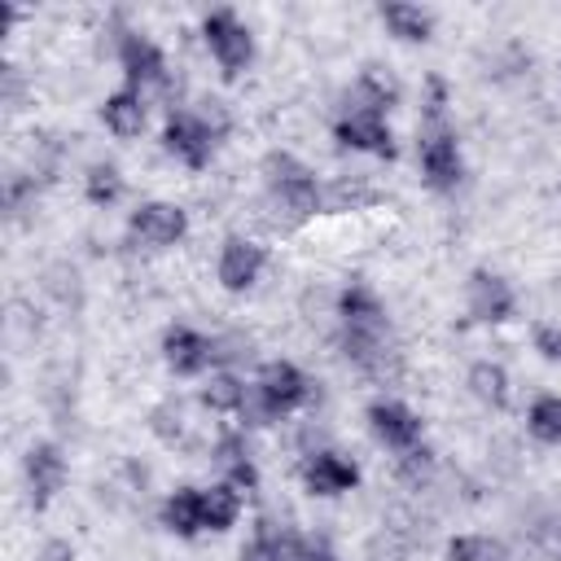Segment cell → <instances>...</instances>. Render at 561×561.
Instances as JSON below:
<instances>
[{
  "label": "cell",
  "instance_id": "6da1fadb",
  "mask_svg": "<svg viewBox=\"0 0 561 561\" xmlns=\"http://www.w3.org/2000/svg\"><path fill=\"white\" fill-rule=\"evenodd\" d=\"M337 316H342L346 359H355L359 368H373L381 359V346H386V307H381V298L364 280H351L337 294Z\"/></svg>",
  "mask_w": 561,
  "mask_h": 561
},
{
  "label": "cell",
  "instance_id": "7a4b0ae2",
  "mask_svg": "<svg viewBox=\"0 0 561 561\" xmlns=\"http://www.w3.org/2000/svg\"><path fill=\"white\" fill-rule=\"evenodd\" d=\"M202 39H206V48H210V57H215V66H219L224 79H241L250 70V61H254V35H250V26L232 9H210L202 18Z\"/></svg>",
  "mask_w": 561,
  "mask_h": 561
},
{
  "label": "cell",
  "instance_id": "3957f363",
  "mask_svg": "<svg viewBox=\"0 0 561 561\" xmlns=\"http://www.w3.org/2000/svg\"><path fill=\"white\" fill-rule=\"evenodd\" d=\"M263 175H267V193L276 206H285L289 215L307 219L320 210V184H316V171L307 162H298L294 153H267L263 162Z\"/></svg>",
  "mask_w": 561,
  "mask_h": 561
},
{
  "label": "cell",
  "instance_id": "277c9868",
  "mask_svg": "<svg viewBox=\"0 0 561 561\" xmlns=\"http://www.w3.org/2000/svg\"><path fill=\"white\" fill-rule=\"evenodd\" d=\"M311 394V381L302 377L298 364L289 359H272L263 364L259 381H254V399H259V412L263 416H289L294 408H302Z\"/></svg>",
  "mask_w": 561,
  "mask_h": 561
},
{
  "label": "cell",
  "instance_id": "5b68a950",
  "mask_svg": "<svg viewBox=\"0 0 561 561\" xmlns=\"http://www.w3.org/2000/svg\"><path fill=\"white\" fill-rule=\"evenodd\" d=\"M162 145L167 153H175L188 171H202L215 153V127L202 118V114H188V110H171L167 123H162Z\"/></svg>",
  "mask_w": 561,
  "mask_h": 561
},
{
  "label": "cell",
  "instance_id": "8992f818",
  "mask_svg": "<svg viewBox=\"0 0 561 561\" xmlns=\"http://www.w3.org/2000/svg\"><path fill=\"white\" fill-rule=\"evenodd\" d=\"M421 175L430 188L438 193H451L460 180H465V158H460V140L451 127L434 123L425 136H421Z\"/></svg>",
  "mask_w": 561,
  "mask_h": 561
},
{
  "label": "cell",
  "instance_id": "52a82bcc",
  "mask_svg": "<svg viewBox=\"0 0 561 561\" xmlns=\"http://www.w3.org/2000/svg\"><path fill=\"white\" fill-rule=\"evenodd\" d=\"M127 232H131L140 245H149V250H167V245L184 241L188 215H184V206H175V202H140V206L131 210V219H127Z\"/></svg>",
  "mask_w": 561,
  "mask_h": 561
},
{
  "label": "cell",
  "instance_id": "ba28073f",
  "mask_svg": "<svg viewBox=\"0 0 561 561\" xmlns=\"http://www.w3.org/2000/svg\"><path fill=\"white\" fill-rule=\"evenodd\" d=\"M333 136H337V145H346V149H355V153L394 158V131H390L386 114H377V110L355 105L351 114H342V118L333 123Z\"/></svg>",
  "mask_w": 561,
  "mask_h": 561
},
{
  "label": "cell",
  "instance_id": "9c48e42d",
  "mask_svg": "<svg viewBox=\"0 0 561 561\" xmlns=\"http://www.w3.org/2000/svg\"><path fill=\"white\" fill-rule=\"evenodd\" d=\"M368 430L390 451H416V443H421V416L399 399L368 403Z\"/></svg>",
  "mask_w": 561,
  "mask_h": 561
},
{
  "label": "cell",
  "instance_id": "30bf717a",
  "mask_svg": "<svg viewBox=\"0 0 561 561\" xmlns=\"http://www.w3.org/2000/svg\"><path fill=\"white\" fill-rule=\"evenodd\" d=\"M465 307H469V316H473L478 324H504V320L513 316L517 298H513V285H508L504 276H495V272L478 267V272H469Z\"/></svg>",
  "mask_w": 561,
  "mask_h": 561
},
{
  "label": "cell",
  "instance_id": "8fae6325",
  "mask_svg": "<svg viewBox=\"0 0 561 561\" xmlns=\"http://www.w3.org/2000/svg\"><path fill=\"white\" fill-rule=\"evenodd\" d=\"M26 491H31V508H48L57 500V491L66 486V456L57 443H31L26 447Z\"/></svg>",
  "mask_w": 561,
  "mask_h": 561
},
{
  "label": "cell",
  "instance_id": "7c38bea8",
  "mask_svg": "<svg viewBox=\"0 0 561 561\" xmlns=\"http://www.w3.org/2000/svg\"><path fill=\"white\" fill-rule=\"evenodd\" d=\"M298 478H302V486H307L311 495H320V500H333V495H346V491L359 486L355 460H346V456H337V451H311V456L298 465Z\"/></svg>",
  "mask_w": 561,
  "mask_h": 561
},
{
  "label": "cell",
  "instance_id": "4fadbf2b",
  "mask_svg": "<svg viewBox=\"0 0 561 561\" xmlns=\"http://www.w3.org/2000/svg\"><path fill=\"white\" fill-rule=\"evenodd\" d=\"M118 66H123V75H127V88H162L167 83V57H162V48L149 39V35H140V31H127L123 35V44H118Z\"/></svg>",
  "mask_w": 561,
  "mask_h": 561
},
{
  "label": "cell",
  "instance_id": "5bb4252c",
  "mask_svg": "<svg viewBox=\"0 0 561 561\" xmlns=\"http://www.w3.org/2000/svg\"><path fill=\"white\" fill-rule=\"evenodd\" d=\"M263 263H267V250L259 241H250V237H224V245H219V285L228 294H245L259 280Z\"/></svg>",
  "mask_w": 561,
  "mask_h": 561
},
{
  "label": "cell",
  "instance_id": "9a60e30c",
  "mask_svg": "<svg viewBox=\"0 0 561 561\" xmlns=\"http://www.w3.org/2000/svg\"><path fill=\"white\" fill-rule=\"evenodd\" d=\"M210 355H215L210 337L197 333V329H188V324H171V329L162 333V359H167V368H171L175 377H197V373H206Z\"/></svg>",
  "mask_w": 561,
  "mask_h": 561
},
{
  "label": "cell",
  "instance_id": "2e32d148",
  "mask_svg": "<svg viewBox=\"0 0 561 561\" xmlns=\"http://www.w3.org/2000/svg\"><path fill=\"white\" fill-rule=\"evenodd\" d=\"M101 123H105L118 140L140 136V127H145V96H140L136 88H118V92H110V96L101 101Z\"/></svg>",
  "mask_w": 561,
  "mask_h": 561
},
{
  "label": "cell",
  "instance_id": "e0dca14e",
  "mask_svg": "<svg viewBox=\"0 0 561 561\" xmlns=\"http://www.w3.org/2000/svg\"><path fill=\"white\" fill-rule=\"evenodd\" d=\"M162 526L180 539H193V535H206L202 530V486H175L167 500H162Z\"/></svg>",
  "mask_w": 561,
  "mask_h": 561
},
{
  "label": "cell",
  "instance_id": "ac0fdd59",
  "mask_svg": "<svg viewBox=\"0 0 561 561\" xmlns=\"http://www.w3.org/2000/svg\"><path fill=\"white\" fill-rule=\"evenodd\" d=\"M215 460H219V469H224V482L237 486L241 495H250V491L259 486V469H254V460H250V451H245V443H241L237 434H224V438H219Z\"/></svg>",
  "mask_w": 561,
  "mask_h": 561
},
{
  "label": "cell",
  "instance_id": "d6986e66",
  "mask_svg": "<svg viewBox=\"0 0 561 561\" xmlns=\"http://www.w3.org/2000/svg\"><path fill=\"white\" fill-rule=\"evenodd\" d=\"M381 22L403 44H425L430 31H434V18L421 4H381Z\"/></svg>",
  "mask_w": 561,
  "mask_h": 561
},
{
  "label": "cell",
  "instance_id": "ffe728a7",
  "mask_svg": "<svg viewBox=\"0 0 561 561\" xmlns=\"http://www.w3.org/2000/svg\"><path fill=\"white\" fill-rule=\"evenodd\" d=\"M241 517V491L219 482V486H202V530H228Z\"/></svg>",
  "mask_w": 561,
  "mask_h": 561
},
{
  "label": "cell",
  "instance_id": "44dd1931",
  "mask_svg": "<svg viewBox=\"0 0 561 561\" xmlns=\"http://www.w3.org/2000/svg\"><path fill=\"white\" fill-rule=\"evenodd\" d=\"M469 390H473L482 403L504 408V403H508V373H504L500 364H491V359H478V364L469 368Z\"/></svg>",
  "mask_w": 561,
  "mask_h": 561
},
{
  "label": "cell",
  "instance_id": "7402d4cb",
  "mask_svg": "<svg viewBox=\"0 0 561 561\" xmlns=\"http://www.w3.org/2000/svg\"><path fill=\"white\" fill-rule=\"evenodd\" d=\"M526 430L539 443H561V394H539L526 412Z\"/></svg>",
  "mask_w": 561,
  "mask_h": 561
},
{
  "label": "cell",
  "instance_id": "603a6c76",
  "mask_svg": "<svg viewBox=\"0 0 561 561\" xmlns=\"http://www.w3.org/2000/svg\"><path fill=\"white\" fill-rule=\"evenodd\" d=\"M83 197H88L92 206H114V202L123 197V175H118V167H114V162L88 167V175H83Z\"/></svg>",
  "mask_w": 561,
  "mask_h": 561
},
{
  "label": "cell",
  "instance_id": "cb8c5ba5",
  "mask_svg": "<svg viewBox=\"0 0 561 561\" xmlns=\"http://www.w3.org/2000/svg\"><path fill=\"white\" fill-rule=\"evenodd\" d=\"M447 561H508V548L491 535H456L447 543Z\"/></svg>",
  "mask_w": 561,
  "mask_h": 561
},
{
  "label": "cell",
  "instance_id": "d4e9b609",
  "mask_svg": "<svg viewBox=\"0 0 561 561\" xmlns=\"http://www.w3.org/2000/svg\"><path fill=\"white\" fill-rule=\"evenodd\" d=\"M202 403L210 412H245V386L232 377V373H219L210 377V386L202 390Z\"/></svg>",
  "mask_w": 561,
  "mask_h": 561
},
{
  "label": "cell",
  "instance_id": "484cf974",
  "mask_svg": "<svg viewBox=\"0 0 561 561\" xmlns=\"http://www.w3.org/2000/svg\"><path fill=\"white\" fill-rule=\"evenodd\" d=\"M294 535H272V530H259L245 548H241V561H294L289 552Z\"/></svg>",
  "mask_w": 561,
  "mask_h": 561
},
{
  "label": "cell",
  "instance_id": "4316f807",
  "mask_svg": "<svg viewBox=\"0 0 561 561\" xmlns=\"http://www.w3.org/2000/svg\"><path fill=\"white\" fill-rule=\"evenodd\" d=\"M359 92H364V110H377V114H386V110L394 105V96H399L394 79H386L377 66H368V70H364V79H359Z\"/></svg>",
  "mask_w": 561,
  "mask_h": 561
},
{
  "label": "cell",
  "instance_id": "83f0119b",
  "mask_svg": "<svg viewBox=\"0 0 561 561\" xmlns=\"http://www.w3.org/2000/svg\"><path fill=\"white\" fill-rule=\"evenodd\" d=\"M289 552H294V561H333V548H329V539H320V535L294 539Z\"/></svg>",
  "mask_w": 561,
  "mask_h": 561
},
{
  "label": "cell",
  "instance_id": "f1b7e54d",
  "mask_svg": "<svg viewBox=\"0 0 561 561\" xmlns=\"http://www.w3.org/2000/svg\"><path fill=\"white\" fill-rule=\"evenodd\" d=\"M535 351L557 364L561 359V329L557 324H535Z\"/></svg>",
  "mask_w": 561,
  "mask_h": 561
},
{
  "label": "cell",
  "instance_id": "f546056e",
  "mask_svg": "<svg viewBox=\"0 0 561 561\" xmlns=\"http://www.w3.org/2000/svg\"><path fill=\"white\" fill-rule=\"evenodd\" d=\"M39 561H75V548L66 539H48L44 552H39Z\"/></svg>",
  "mask_w": 561,
  "mask_h": 561
}]
</instances>
